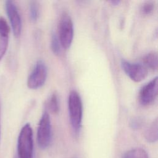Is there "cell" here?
Masks as SVG:
<instances>
[{
	"label": "cell",
	"instance_id": "9",
	"mask_svg": "<svg viewBox=\"0 0 158 158\" xmlns=\"http://www.w3.org/2000/svg\"><path fill=\"white\" fill-rule=\"evenodd\" d=\"M10 27L4 18L0 17V60L4 57L8 46Z\"/></svg>",
	"mask_w": 158,
	"mask_h": 158
},
{
	"label": "cell",
	"instance_id": "20",
	"mask_svg": "<svg viewBox=\"0 0 158 158\" xmlns=\"http://www.w3.org/2000/svg\"><path fill=\"white\" fill-rule=\"evenodd\" d=\"M15 158H18V157H17V156H16V157H15Z\"/></svg>",
	"mask_w": 158,
	"mask_h": 158
},
{
	"label": "cell",
	"instance_id": "16",
	"mask_svg": "<svg viewBox=\"0 0 158 158\" xmlns=\"http://www.w3.org/2000/svg\"><path fill=\"white\" fill-rule=\"evenodd\" d=\"M51 46L52 51H53L54 53L58 54L60 52V49L61 45L58 37L55 34H54L52 36Z\"/></svg>",
	"mask_w": 158,
	"mask_h": 158
},
{
	"label": "cell",
	"instance_id": "6",
	"mask_svg": "<svg viewBox=\"0 0 158 158\" xmlns=\"http://www.w3.org/2000/svg\"><path fill=\"white\" fill-rule=\"evenodd\" d=\"M121 65L125 73L135 82L142 81L148 75V68L143 64L122 59Z\"/></svg>",
	"mask_w": 158,
	"mask_h": 158
},
{
	"label": "cell",
	"instance_id": "2",
	"mask_svg": "<svg viewBox=\"0 0 158 158\" xmlns=\"http://www.w3.org/2000/svg\"><path fill=\"white\" fill-rule=\"evenodd\" d=\"M33 131L30 125L27 123L22 128L17 141L18 158H33Z\"/></svg>",
	"mask_w": 158,
	"mask_h": 158
},
{
	"label": "cell",
	"instance_id": "13",
	"mask_svg": "<svg viewBox=\"0 0 158 158\" xmlns=\"http://www.w3.org/2000/svg\"><path fill=\"white\" fill-rule=\"evenodd\" d=\"M48 108L53 114H57L59 110V104L57 95L53 93L48 101Z\"/></svg>",
	"mask_w": 158,
	"mask_h": 158
},
{
	"label": "cell",
	"instance_id": "4",
	"mask_svg": "<svg viewBox=\"0 0 158 158\" xmlns=\"http://www.w3.org/2000/svg\"><path fill=\"white\" fill-rule=\"evenodd\" d=\"M52 138V129L50 117L47 112H44L39 122L37 129V142L41 149L48 148Z\"/></svg>",
	"mask_w": 158,
	"mask_h": 158
},
{
	"label": "cell",
	"instance_id": "3",
	"mask_svg": "<svg viewBox=\"0 0 158 158\" xmlns=\"http://www.w3.org/2000/svg\"><path fill=\"white\" fill-rule=\"evenodd\" d=\"M57 37L61 46L64 48L70 46L73 38V24L70 16L65 12H64L60 17Z\"/></svg>",
	"mask_w": 158,
	"mask_h": 158
},
{
	"label": "cell",
	"instance_id": "12",
	"mask_svg": "<svg viewBox=\"0 0 158 158\" xmlns=\"http://www.w3.org/2000/svg\"><path fill=\"white\" fill-rule=\"evenodd\" d=\"M123 158H149L146 151L139 148L128 151L123 156Z\"/></svg>",
	"mask_w": 158,
	"mask_h": 158
},
{
	"label": "cell",
	"instance_id": "1",
	"mask_svg": "<svg viewBox=\"0 0 158 158\" xmlns=\"http://www.w3.org/2000/svg\"><path fill=\"white\" fill-rule=\"evenodd\" d=\"M68 109L71 125L75 133L80 129L83 117V106L79 94L75 90L70 91L68 98Z\"/></svg>",
	"mask_w": 158,
	"mask_h": 158
},
{
	"label": "cell",
	"instance_id": "21",
	"mask_svg": "<svg viewBox=\"0 0 158 158\" xmlns=\"http://www.w3.org/2000/svg\"><path fill=\"white\" fill-rule=\"evenodd\" d=\"M73 158H75V157H73Z\"/></svg>",
	"mask_w": 158,
	"mask_h": 158
},
{
	"label": "cell",
	"instance_id": "7",
	"mask_svg": "<svg viewBox=\"0 0 158 158\" xmlns=\"http://www.w3.org/2000/svg\"><path fill=\"white\" fill-rule=\"evenodd\" d=\"M158 82L157 77H156L144 85L139 93V101L143 106L151 104L157 96Z\"/></svg>",
	"mask_w": 158,
	"mask_h": 158
},
{
	"label": "cell",
	"instance_id": "14",
	"mask_svg": "<svg viewBox=\"0 0 158 158\" xmlns=\"http://www.w3.org/2000/svg\"><path fill=\"white\" fill-rule=\"evenodd\" d=\"M30 17L32 21H36L39 16V6L36 1H31L29 6Z\"/></svg>",
	"mask_w": 158,
	"mask_h": 158
},
{
	"label": "cell",
	"instance_id": "10",
	"mask_svg": "<svg viewBox=\"0 0 158 158\" xmlns=\"http://www.w3.org/2000/svg\"><path fill=\"white\" fill-rule=\"evenodd\" d=\"M145 139L150 143L156 142L158 137V122L157 118H155L149 125L147 127L144 131Z\"/></svg>",
	"mask_w": 158,
	"mask_h": 158
},
{
	"label": "cell",
	"instance_id": "5",
	"mask_svg": "<svg viewBox=\"0 0 158 158\" xmlns=\"http://www.w3.org/2000/svg\"><path fill=\"white\" fill-rule=\"evenodd\" d=\"M48 74L47 67L42 60H38L27 79V86L31 89L42 86L46 81Z\"/></svg>",
	"mask_w": 158,
	"mask_h": 158
},
{
	"label": "cell",
	"instance_id": "19",
	"mask_svg": "<svg viewBox=\"0 0 158 158\" xmlns=\"http://www.w3.org/2000/svg\"><path fill=\"white\" fill-rule=\"evenodd\" d=\"M0 139H1V123H0Z\"/></svg>",
	"mask_w": 158,
	"mask_h": 158
},
{
	"label": "cell",
	"instance_id": "18",
	"mask_svg": "<svg viewBox=\"0 0 158 158\" xmlns=\"http://www.w3.org/2000/svg\"><path fill=\"white\" fill-rule=\"evenodd\" d=\"M110 2L112 3V4H114V5H117V4H119L120 1H111Z\"/></svg>",
	"mask_w": 158,
	"mask_h": 158
},
{
	"label": "cell",
	"instance_id": "8",
	"mask_svg": "<svg viewBox=\"0 0 158 158\" xmlns=\"http://www.w3.org/2000/svg\"><path fill=\"white\" fill-rule=\"evenodd\" d=\"M5 6L13 33L16 38H18L20 36L22 31V20L19 10L14 2L12 1H6Z\"/></svg>",
	"mask_w": 158,
	"mask_h": 158
},
{
	"label": "cell",
	"instance_id": "15",
	"mask_svg": "<svg viewBox=\"0 0 158 158\" xmlns=\"http://www.w3.org/2000/svg\"><path fill=\"white\" fill-rule=\"evenodd\" d=\"M155 8V3L153 1H148L144 2L141 7V12L144 15L151 14Z\"/></svg>",
	"mask_w": 158,
	"mask_h": 158
},
{
	"label": "cell",
	"instance_id": "17",
	"mask_svg": "<svg viewBox=\"0 0 158 158\" xmlns=\"http://www.w3.org/2000/svg\"><path fill=\"white\" fill-rule=\"evenodd\" d=\"M143 124V120L140 117H133L130 122V126L131 128L136 130L142 127Z\"/></svg>",
	"mask_w": 158,
	"mask_h": 158
},
{
	"label": "cell",
	"instance_id": "11",
	"mask_svg": "<svg viewBox=\"0 0 158 158\" xmlns=\"http://www.w3.org/2000/svg\"><path fill=\"white\" fill-rule=\"evenodd\" d=\"M144 65L148 68L152 70L157 69V53L154 51H152L146 54L143 57Z\"/></svg>",
	"mask_w": 158,
	"mask_h": 158
}]
</instances>
